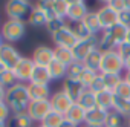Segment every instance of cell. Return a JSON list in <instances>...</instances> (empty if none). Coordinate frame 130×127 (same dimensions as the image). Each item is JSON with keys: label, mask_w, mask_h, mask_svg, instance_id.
I'll return each mask as SVG.
<instances>
[{"label": "cell", "mask_w": 130, "mask_h": 127, "mask_svg": "<svg viewBox=\"0 0 130 127\" xmlns=\"http://www.w3.org/2000/svg\"><path fill=\"white\" fill-rule=\"evenodd\" d=\"M6 104L9 106L12 113H26L28 106L31 103L28 84L25 83H17L15 86L9 87L6 90Z\"/></svg>", "instance_id": "cell-1"}, {"label": "cell", "mask_w": 130, "mask_h": 127, "mask_svg": "<svg viewBox=\"0 0 130 127\" xmlns=\"http://www.w3.org/2000/svg\"><path fill=\"white\" fill-rule=\"evenodd\" d=\"M127 31L128 28L122 26V25H116L110 29H106L101 32L100 35V44L98 49H101L103 52L106 51H116L122 43H125V37H127Z\"/></svg>", "instance_id": "cell-2"}, {"label": "cell", "mask_w": 130, "mask_h": 127, "mask_svg": "<svg viewBox=\"0 0 130 127\" xmlns=\"http://www.w3.org/2000/svg\"><path fill=\"white\" fill-rule=\"evenodd\" d=\"M26 34V22L25 20H12L8 19L2 28H0V35L6 43H14L19 41L25 37Z\"/></svg>", "instance_id": "cell-3"}, {"label": "cell", "mask_w": 130, "mask_h": 127, "mask_svg": "<svg viewBox=\"0 0 130 127\" xmlns=\"http://www.w3.org/2000/svg\"><path fill=\"white\" fill-rule=\"evenodd\" d=\"M32 5L29 0H6L5 2V14L12 20H25L29 17L32 11Z\"/></svg>", "instance_id": "cell-4"}, {"label": "cell", "mask_w": 130, "mask_h": 127, "mask_svg": "<svg viewBox=\"0 0 130 127\" xmlns=\"http://www.w3.org/2000/svg\"><path fill=\"white\" fill-rule=\"evenodd\" d=\"M122 71H124V60L118 51L103 52L100 74H122Z\"/></svg>", "instance_id": "cell-5"}, {"label": "cell", "mask_w": 130, "mask_h": 127, "mask_svg": "<svg viewBox=\"0 0 130 127\" xmlns=\"http://www.w3.org/2000/svg\"><path fill=\"white\" fill-rule=\"evenodd\" d=\"M98 44H100V37L98 35H90L86 40H78L77 44L72 47L75 61H81L83 63L90 52H93L95 49H98Z\"/></svg>", "instance_id": "cell-6"}, {"label": "cell", "mask_w": 130, "mask_h": 127, "mask_svg": "<svg viewBox=\"0 0 130 127\" xmlns=\"http://www.w3.org/2000/svg\"><path fill=\"white\" fill-rule=\"evenodd\" d=\"M22 58V54L15 46H12V43H5L0 47V63L6 69H14Z\"/></svg>", "instance_id": "cell-7"}, {"label": "cell", "mask_w": 130, "mask_h": 127, "mask_svg": "<svg viewBox=\"0 0 130 127\" xmlns=\"http://www.w3.org/2000/svg\"><path fill=\"white\" fill-rule=\"evenodd\" d=\"M51 110H52V107H51V101L49 100H32L29 103V106H28L26 113L29 115V118L32 121L41 122Z\"/></svg>", "instance_id": "cell-8"}, {"label": "cell", "mask_w": 130, "mask_h": 127, "mask_svg": "<svg viewBox=\"0 0 130 127\" xmlns=\"http://www.w3.org/2000/svg\"><path fill=\"white\" fill-rule=\"evenodd\" d=\"M51 37H52V41L55 43V47H69V49H72L78 41V38L74 35L69 25H66L63 29L57 31Z\"/></svg>", "instance_id": "cell-9"}, {"label": "cell", "mask_w": 130, "mask_h": 127, "mask_svg": "<svg viewBox=\"0 0 130 127\" xmlns=\"http://www.w3.org/2000/svg\"><path fill=\"white\" fill-rule=\"evenodd\" d=\"M34 69H35V63L32 61V58H29V57H23V58L19 61V65H17L12 71H14V74H15L19 83L29 84Z\"/></svg>", "instance_id": "cell-10"}, {"label": "cell", "mask_w": 130, "mask_h": 127, "mask_svg": "<svg viewBox=\"0 0 130 127\" xmlns=\"http://www.w3.org/2000/svg\"><path fill=\"white\" fill-rule=\"evenodd\" d=\"M86 86L80 81V80H74V78H64V81H63V87H61V90L66 93L74 103H78L80 101V98H81V95L86 92Z\"/></svg>", "instance_id": "cell-11"}, {"label": "cell", "mask_w": 130, "mask_h": 127, "mask_svg": "<svg viewBox=\"0 0 130 127\" xmlns=\"http://www.w3.org/2000/svg\"><path fill=\"white\" fill-rule=\"evenodd\" d=\"M49 101H51L52 110H55V112H58V113H61V115H66V113L69 112V109L72 107V104H74V101H72L66 93H64L63 90L54 92V93L51 95Z\"/></svg>", "instance_id": "cell-12"}, {"label": "cell", "mask_w": 130, "mask_h": 127, "mask_svg": "<svg viewBox=\"0 0 130 127\" xmlns=\"http://www.w3.org/2000/svg\"><path fill=\"white\" fill-rule=\"evenodd\" d=\"M96 15H98L100 25H101V32L118 25V12L113 11L112 8H109L107 5L101 6V8L96 11Z\"/></svg>", "instance_id": "cell-13"}, {"label": "cell", "mask_w": 130, "mask_h": 127, "mask_svg": "<svg viewBox=\"0 0 130 127\" xmlns=\"http://www.w3.org/2000/svg\"><path fill=\"white\" fill-rule=\"evenodd\" d=\"M32 61L35 63V66H49L51 63L55 60L54 57V49L46 46V44H40L34 49L32 52Z\"/></svg>", "instance_id": "cell-14"}, {"label": "cell", "mask_w": 130, "mask_h": 127, "mask_svg": "<svg viewBox=\"0 0 130 127\" xmlns=\"http://www.w3.org/2000/svg\"><path fill=\"white\" fill-rule=\"evenodd\" d=\"M86 115H87V110L80 104V103H74L72 104V107L69 109V112L64 115V118H66L68 121H71L72 124H75V125H84V122H86Z\"/></svg>", "instance_id": "cell-15"}, {"label": "cell", "mask_w": 130, "mask_h": 127, "mask_svg": "<svg viewBox=\"0 0 130 127\" xmlns=\"http://www.w3.org/2000/svg\"><path fill=\"white\" fill-rule=\"evenodd\" d=\"M106 118H107V110L100 109V107H93V109L87 110L86 122L84 124H92V125L104 127L106 125Z\"/></svg>", "instance_id": "cell-16"}, {"label": "cell", "mask_w": 130, "mask_h": 127, "mask_svg": "<svg viewBox=\"0 0 130 127\" xmlns=\"http://www.w3.org/2000/svg\"><path fill=\"white\" fill-rule=\"evenodd\" d=\"M28 90H29L31 101L32 100H49L51 95H52L51 87L47 84H34V83H29L28 84Z\"/></svg>", "instance_id": "cell-17"}, {"label": "cell", "mask_w": 130, "mask_h": 127, "mask_svg": "<svg viewBox=\"0 0 130 127\" xmlns=\"http://www.w3.org/2000/svg\"><path fill=\"white\" fill-rule=\"evenodd\" d=\"M89 12L86 3H77V5H71L69 6V11H68V20L72 22V23H78V22H83V19L86 17V14Z\"/></svg>", "instance_id": "cell-18"}, {"label": "cell", "mask_w": 130, "mask_h": 127, "mask_svg": "<svg viewBox=\"0 0 130 127\" xmlns=\"http://www.w3.org/2000/svg\"><path fill=\"white\" fill-rule=\"evenodd\" d=\"M51 81H52V77L49 74L47 66H35L29 83H34V84H47L49 86Z\"/></svg>", "instance_id": "cell-19"}, {"label": "cell", "mask_w": 130, "mask_h": 127, "mask_svg": "<svg viewBox=\"0 0 130 127\" xmlns=\"http://www.w3.org/2000/svg\"><path fill=\"white\" fill-rule=\"evenodd\" d=\"M54 57L57 61L63 63L64 66H71L72 63L75 61L74 52L69 47H54Z\"/></svg>", "instance_id": "cell-20"}, {"label": "cell", "mask_w": 130, "mask_h": 127, "mask_svg": "<svg viewBox=\"0 0 130 127\" xmlns=\"http://www.w3.org/2000/svg\"><path fill=\"white\" fill-rule=\"evenodd\" d=\"M28 23H29L31 26H34V28H43V26H46V23H47V15H46L40 8H37V6L34 5V8H32L29 17H28Z\"/></svg>", "instance_id": "cell-21"}, {"label": "cell", "mask_w": 130, "mask_h": 127, "mask_svg": "<svg viewBox=\"0 0 130 127\" xmlns=\"http://www.w3.org/2000/svg\"><path fill=\"white\" fill-rule=\"evenodd\" d=\"M83 23H84V26L89 29V32L92 35H98V32H101V25H100L96 11H89L86 14V17L83 19Z\"/></svg>", "instance_id": "cell-22"}, {"label": "cell", "mask_w": 130, "mask_h": 127, "mask_svg": "<svg viewBox=\"0 0 130 127\" xmlns=\"http://www.w3.org/2000/svg\"><path fill=\"white\" fill-rule=\"evenodd\" d=\"M103 81H104V86H106V90H110V92H115L118 89V86L124 81V75L122 74H100Z\"/></svg>", "instance_id": "cell-23"}, {"label": "cell", "mask_w": 130, "mask_h": 127, "mask_svg": "<svg viewBox=\"0 0 130 127\" xmlns=\"http://www.w3.org/2000/svg\"><path fill=\"white\" fill-rule=\"evenodd\" d=\"M113 100H115V93L110 90H103L100 93H96V107L104 109V110H112L113 109Z\"/></svg>", "instance_id": "cell-24"}, {"label": "cell", "mask_w": 130, "mask_h": 127, "mask_svg": "<svg viewBox=\"0 0 130 127\" xmlns=\"http://www.w3.org/2000/svg\"><path fill=\"white\" fill-rule=\"evenodd\" d=\"M32 119L28 113H12L6 122L8 127H32Z\"/></svg>", "instance_id": "cell-25"}, {"label": "cell", "mask_w": 130, "mask_h": 127, "mask_svg": "<svg viewBox=\"0 0 130 127\" xmlns=\"http://www.w3.org/2000/svg\"><path fill=\"white\" fill-rule=\"evenodd\" d=\"M49 69V74L52 77V81H57V80H64L68 77V66H64L63 63L54 60L51 65L47 66Z\"/></svg>", "instance_id": "cell-26"}, {"label": "cell", "mask_w": 130, "mask_h": 127, "mask_svg": "<svg viewBox=\"0 0 130 127\" xmlns=\"http://www.w3.org/2000/svg\"><path fill=\"white\" fill-rule=\"evenodd\" d=\"M101 60H103V51H101V49H95L93 52H90V54L86 57V60L83 61V65H84L87 69H92V71L100 72Z\"/></svg>", "instance_id": "cell-27"}, {"label": "cell", "mask_w": 130, "mask_h": 127, "mask_svg": "<svg viewBox=\"0 0 130 127\" xmlns=\"http://www.w3.org/2000/svg\"><path fill=\"white\" fill-rule=\"evenodd\" d=\"M115 112H118L119 115H122L124 118H130V100H124L115 95L113 100V109Z\"/></svg>", "instance_id": "cell-28"}, {"label": "cell", "mask_w": 130, "mask_h": 127, "mask_svg": "<svg viewBox=\"0 0 130 127\" xmlns=\"http://www.w3.org/2000/svg\"><path fill=\"white\" fill-rule=\"evenodd\" d=\"M63 121H64V115H61L55 110H51L40 124L44 125V127H60L63 124Z\"/></svg>", "instance_id": "cell-29"}, {"label": "cell", "mask_w": 130, "mask_h": 127, "mask_svg": "<svg viewBox=\"0 0 130 127\" xmlns=\"http://www.w3.org/2000/svg\"><path fill=\"white\" fill-rule=\"evenodd\" d=\"M17 83H19V80H17V77H15V74H14L12 69H5L2 72V75H0V86L5 87L6 90L9 87L15 86Z\"/></svg>", "instance_id": "cell-30"}, {"label": "cell", "mask_w": 130, "mask_h": 127, "mask_svg": "<svg viewBox=\"0 0 130 127\" xmlns=\"http://www.w3.org/2000/svg\"><path fill=\"white\" fill-rule=\"evenodd\" d=\"M78 103H80L86 110H90V109L96 107V93H93L92 90L86 89V92L81 95V98H80Z\"/></svg>", "instance_id": "cell-31"}, {"label": "cell", "mask_w": 130, "mask_h": 127, "mask_svg": "<svg viewBox=\"0 0 130 127\" xmlns=\"http://www.w3.org/2000/svg\"><path fill=\"white\" fill-rule=\"evenodd\" d=\"M66 25H68V23H66V19H61V17H52V19L47 20V23H46L44 28H46V31L52 35V34H55L57 31L63 29Z\"/></svg>", "instance_id": "cell-32"}, {"label": "cell", "mask_w": 130, "mask_h": 127, "mask_svg": "<svg viewBox=\"0 0 130 127\" xmlns=\"http://www.w3.org/2000/svg\"><path fill=\"white\" fill-rule=\"evenodd\" d=\"M124 124V116L119 115L115 110H109L107 112V118H106V125L104 127H122Z\"/></svg>", "instance_id": "cell-33"}, {"label": "cell", "mask_w": 130, "mask_h": 127, "mask_svg": "<svg viewBox=\"0 0 130 127\" xmlns=\"http://www.w3.org/2000/svg\"><path fill=\"white\" fill-rule=\"evenodd\" d=\"M71 26V29H72V32H74V35L78 38V40H86V38H89L92 34L89 32V29L84 26V23L83 22H78V23H72V25H69Z\"/></svg>", "instance_id": "cell-34"}, {"label": "cell", "mask_w": 130, "mask_h": 127, "mask_svg": "<svg viewBox=\"0 0 130 127\" xmlns=\"http://www.w3.org/2000/svg\"><path fill=\"white\" fill-rule=\"evenodd\" d=\"M54 2H55V0H37V3H35V6L40 8L47 15V20L52 19V17H57L54 14Z\"/></svg>", "instance_id": "cell-35"}, {"label": "cell", "mask_w": 130, "mask_h": 127, "mask_svg": "<svg viewBox=\"0 0 130 127\" xmlns=\"http://www.w3.org/2000/svg\"><path fill=\"white\" fill-rule=\"evenodd\" d=\"M100 75V72H96V71H92V69H87V68H84V71L81 72V75L78 77V80L86 86V87H89L93 81H95V78Z\"/></svg>", "instance_id": "cell-36"}, {"label": "cell", "mask_w": 130, "mask_h": 127, "mask_svg": "<svg viewBox=\"0 0 130 127\" xmlns=\"http://www.w3.org/2000/svg\"><path fill=\"white\" fill-rule=\"evenodd\" d=\"M68 11H69V5L66 0H55L54 2V14L57 17L66 19L68 17Z\"/></svg>", "instance_id": "cell-37"}, {"label": "cell", "mask_w": 130, "mask_h": 127, "mask_svg": "<svg viewBox=\"0 0 130 127\" xmlns=\"http://www.w3.org/2000/svg\"><path fill=\"white\" fill-rule=\"evenodd\" d=\"M84 65L81 61H74L71 66H68V78H74V80H78V77L81 75V72L84 71Z\"/></svg>", "instance_id": "cell-38"}, {"label": "cell", "mask_w": 130, "mask_h": 127, "mask_svg": "<svg viewBox=\"0 0 130 127\" xmlns=\"http://www.w3.org/2000/svg\"><path fill=\"white\" fill-rule=\"evenodd\" d=\"M116 97H119V98H124V100H130V84L127 83V81H122L119 86H118V89L113 92Z\"/></svg>", "instance_id": "cell-39"}, {"label": "cell", "mask_w": 130, "mask_h": 127, "mask_svg": "<svg viewBox=\"0 0 130 127\" xmlns=\"http://www.w3.org/2000/svg\"><path fill=\"white\" fill-rule=\"evenodd\" d=\"M12 115L9 106L6 104V101H2L0 103V122H8L9 116Z\"/></svg>", "instance_id": "cell-40"}, {"label": "cell", "mask_w": 130, "mask_h": 127, "mask_svg": "<svg viewBox=\"0 0 130 127\" xmlns=\"http://www.w3.org/2000/svg\"><path fill=\"white\" fill-rule=\"evenodd\" d=\"M89 90H92L93 93H100V92H103V90H106V86H104V81H103V78H101V75H98L96 78H95V81L87 87Z\"/></svg>", "instance_id": "cell-41"}, {"label": "cell", "mask_w": 130, "mask_h": 127, "mask_svg": "<svg viewBox=\"0 0 130 127\" xmlns=\"http://www.w3.org/2000/svg\"><path fill=\"white\" fill-rule=\"evenodd\" d=\"M118 23L125 26V28H130V11L128 9H124V11L118 12Z\"/></svg>", "instance_id": "cell-42"}, {"label": "cell", "mask_w": 130, "mask_h": 127, "mask_svg": "<svg viewBox=\"0 0 130 127\" xmlns=\"http://www.w3.org/2000/svg\"><path fill=\"white\" fill-rule=\"evenodd\" d=\"M107 6L112 8L116 12H121V11L125 9V2H124V0H110V2L107 3Z\"/></svg>", "instance_id": "cell-43"}, {"label": "cell", "mask_w": 130, "mask_h": 127, "mask_svg": "<svg viewBox=\"0 0 130 127\" xmlns=\"http://www.w3.org/2000/svg\"><path fill=\"white\" fill-rule=\"evenodd\" d=\"M124 71L125 72H130V55L127 58H124Z\"/></svg>", "instance_id": "cell-44"}, {"label": "cell", "mask_w": 130, "mask_h": 127, "mask_svg": "<svg viewBox=\"0 0 130 127\" xmlns=\"http://www.w3.org/2000/svg\"><path fill=\"white\" fill-rule=\"evenodd\" d=\"M5 100H6V89L0 86V103L5 101Z\"/></svg>", "instance_id": "cell-45"}, {"label": "cell", "mask_w": 130, "mask_h": 127, "mask_svg": "<svg viewBox=\"0 0 130 127\" xmlns=\"http://www.w3.org/2000/svg\"><path fill=\"white\" fill-rule=\"evenodd\" d=\"M60 127H78V125H75V124H72L71 121H68L66 118H64V121H63V124H61Z\"/></svg>", "instance_id": "cell-46"}, {"label": "cell", "mask_w": 130, "mask_h": 127, "mask_svg": "<svg viewBox=\"0 0 130 127\" xmlns=\"http://www.w3.org/2000/svg\"><path fill=\"white\" fill-rule=\"evenodd\" d=\"M66 2H68V5L71 6V5H77V3H83V2H84V0H66Z\"/></svg>", "instance_id": "cell-47"}, {"label": "cell", "mask_w": 130, "mask_h": 127, "mask_svg": "<svg viewBox=\"0 0 130 127\" xmlns=\"http://www.w3.org/2000/svg\"><path fill=\"white\" fill-rule=\"evenodd\" d=\"M124 81H127V83L130 84V72H125V74H124Z\"/></svg>", "instance_id": "cell-48"}, {"label": "cell", "mask_w": 130, "mask_h": 127, "mask_svg": "<svg viewBox=\"0 0 130 127\" xmlns=\"http://www.w3.org/2000/svg\"><path fill=\"white\" fill-rule=\"evenodd\" d=\"M125 43H128V44H130V28H128V31H127V37H125Z\"/></svg>", "instance_id": "cell-49"}, {"label": "cell", "mask_w": 130, "mask_h": 127, "mask_svg": "<svg viewBox=\"0 0 130 127\" xmlns=\"http://www.w3.org/2000/svg\"><path fill=\"white\" fill-rule=\"evenodd\" d=\"M124 2H125V9L130 11V0H124Z\"/></svg>", "instance_id": "cell-50"}, {"label": "cell", "mask_w": 130, "mask_h": 127, "mask_svg": "<svg viewBox=\"0 0 130 127\" xmlns=\"http://www.w3.org/2000/svg\"><path fill=\"white\" fill-rule=\"evenodd\" d=\"M5 69H6V68H5V66H3V65H2V63H0V75H2V72H3V71H5Z\"/></svg>", "instance_id": "cell-51"}, {"label": "cell", "mask_w": 130, "mask_h": 127, "mask_svg": "<svg viewBox=\"0 0 130 127\" xmlns=\"http://www.w3.org/2000/svg\"><path fill=\"white\" fill-rule=\"evenodd\" d=\"M3 44H5V40H3V38H2V35H0V47H2V46H3Z\"/></svg>", "instance_id": "cell-52"}, {"label": "cell", "mask_w": 130, "mask_h": 127, "mask_svg": "<svg viewBox=\"0 0 130 127\" xmlns=\"http://www.w3.org/2000/svg\"><path fill=\"white\" fill-rule=\"evenodd\" d=\"M83 127H100V125H92V124H84Z\"/></svg>", "instance_id": "cell-53"}, {"label": "cell", "mask_w": 130, "mask_h": 127, "mask_svg": "<svg viewBox=\"0 0 130 127\" xmlns=\"http://www.w3.org/2000/svg\"><path fill=\"white\" fill-rule=\"evenodd\" d=\"M100 2H101V3H104V5H107V3L110 2V0H100Z\"/></svg>", "instance_id": "cell-54"}, {"label": "cell", "mask_w": 130, "mask_h": 127, "mask_svg": "<svg viewBox=\"0 0 130 127\" xmlns=\"http://www.w3.org/2000/svg\"><path fill=\"white\" fill-rule=\"evenodd\" d=\"M0 127H8V125H6V122H0Z\"/></svg>", "instance_id": "cell-55"}, {"label": "cell", "mask_w": 130, "mask_h": 127, "mask_svg": "<svg viewBox=\"0 0 130 127\" xmlns=\"http://www.w3.org/2000/svg\"><path fill=\"white\" fill-rule=\"evenodd\" d=\"M127 125L130 127V118H127Z\"/></svg>", "instance_id": "cell-56"}, {"label": "cell", "mask_w": 130, "mask_h": 127, "mask_svg": "<svg viewBox=\"0 0 130 127\" xmlns=\"http://www.w3.org/2000/svg\"><path fill=\"white\" fill-rule=\"evenodd\" d=\"M37 127H44V125H41V124H38V125H37Z\"/></svg>", "instance_id": "cell-57"}]
</instances>
